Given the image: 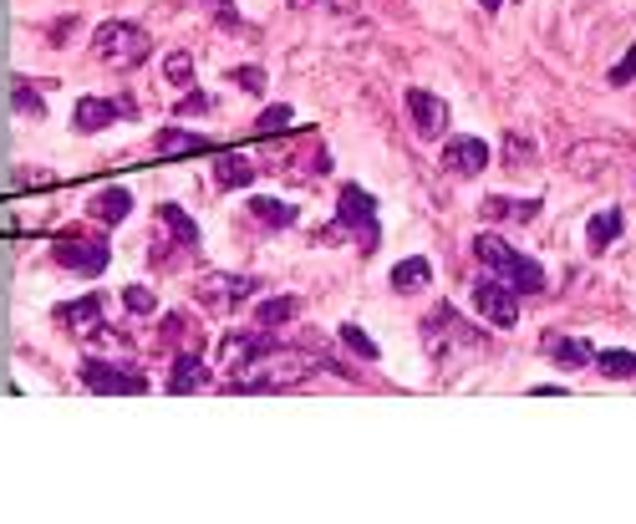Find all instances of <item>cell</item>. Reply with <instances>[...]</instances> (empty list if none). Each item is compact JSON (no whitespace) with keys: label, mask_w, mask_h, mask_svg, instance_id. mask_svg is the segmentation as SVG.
<instances>
[{"label":"cell","mask_w":636,"mask_h":524,"mask_svg":"<svg viewBox=\"0 0 636 524\" xmlns=\"http://www.w3.org/2000/svg\"><path fill=\"white\" fill-rule=\"evenodd\" d=\"M540 204L535 199H489L484 204V219H535Z\"/></svg>","instance_id":"25"},{"label":"cell","mask_w":636,"mask_h":524,"mask_svg":"<svg viewBox=\"0 0 636 524\" xmlns=\"http://www.w3.org/2000/svg\"><path fill=\"white\" fill-rule=\"evenodd\" d=\"M611 158H616V153H611L606 143H575L565 163H570L575 179H601V173L611 168Z\"/></svg>","instance_id":"14"},{"label":"cell","mask_w":636,"mask_h":524,"mask_svg":"<svg viewBox=\"0 0 636 524\" xmlns=\"http://www.w3.org/2000/svg\"><path fill=\"white\" fill-rule=\"evenodd\" d=\"M102 321H107V301L102 296H82V301L56 306V326H67L72 336H92V331H102Z\"/></svg>","instance_id":"11"},{"label":"cell","mask_w":636,"mask_h":524,"mask_svg":"<svg viewBox=\"0 0 636 524\" xmlns=\"http://www.w3.org/2000/svg\"><path fill=\"white\" fill-rule=\"evenodd\" d=\"M260 133H275V128H291V107H265L260 118H255Z\"/></svg>","instance_id":"32"},{"label":"cell","mask_w":636,"mask_h":524,"mask_svg":"<svg viewBox=\"0 0 636 524\" xmlns=\"http://www.w3.org/2000/svg\"><path fill=\"white\" fill-rule=\"evenodd\" d=\"M341 346H346V352H357L362 362H377L382 352H377V341L362 331V326H341Z\"/></svg>","instance_id":"28"},{"label":"cell","mask_w":636,"mask_h":524,"mask_svg":"<svg viewBox=\"0 0 636 524\" xmlns=\"http://www.w3.org/2000/svg\"><path fill=\"white\" fill-rule=\"evenodd\" d=\"M148 31L138 26V21H107V26H97V36H92V56L97 62H107L112 72H133L138 62H148Z\"/></svg>","instance_id":"3"},{"label":"cell","mask_w":636,"mask_h":524,"mask_svg":"<svg viewBox=\"0 0 636 524\" xmlns=\"http://www.w3.org/2000/svg\"><path fill=\"white\" fill-rule=\"evenodd\" d=\"M260 290V280L255 275H229V270H209V275H199L194 280V301L204 306V311H235L240 301H250Z\"/></svg>","instance_id":"4"},{"label":"cell","mask_w":636,"mask_h":524,"mask_svg":"<svg viewBox=\"0 0 636 524\" xmlns=\"http://www.w3.org/2000/svg\"><path fill=\"white\" fill-rule=\"evenodd\" d=\"M72 31H77V16H67V21H51L46 41H51V46H62V41H72Z\"/></svg>","instance_id":"36"},{"label":"cell","mask_w":636,"mask_h":524,"mask_svg":"<svg viewBox=\"0 0 636 524\" xmlns=\"http://www.w3.org/2000/svg\"><path fill=\"white\" fill-rule=\"evenodd\" d=\"M204 382H209V372H204L199 352H179V362L168 372V392H199Z\"/></svg>","instance_id":"17"},{"label":"cell","mask_w":636,"mask_h":524,"mask_svg":"<svg viewBox=\"0 0 636 524\" xmlns=\"http://www.w3.org/2000/svg\"><path fill=\"white\" fill-rule=\"evenodd\" d=\"M77 377L92 387V392H118V397H133V392H148V377L133 372V367H118V362H102V357H87L77 367Z\"/></svg>","instance_id":"7"},{"label":"cell","mask_w":636,"mask_h":524,"mask_svg":"<svg viewBox=\"0 0 636 524\" xmlns=\"http://www.w3.org/2000/svg\"><path fill=\"white\" fill-rule=\"evenodd\" d=\"M479 6H484V11H499V6H504V0H479Z\"/></svg>","instance_id":"40"},{"label":"cell","mask_w":636,"mask_h":524,"mask_svg":"<svg viewBox=\"0 0 636 524\" xmlns=\"http://www.w3.org/2000/svg\"><path fill=\"white\" fill-rule=\"evenodd\" d=\"M316 377V362L296 346H260V352L229 372V387L235 392H285V387H301Z\"/></svg>","instance_id":"1"},{"label":"cell","mask_w":636,"mask_h":524,"mask_svg":"<svg viewBox=\"0 0 636 524\" xmlns=\"http://www.w3.org/2000/svg\"><path fill=\"white\" fill-rule=\"evenodd\" d=\"M11 102H16V112H21V118H46L41 92H36V87H26V82H16V87H11Z\"/></svg>","instance_id":"29"},{"label":"cell","mask_w":636,"mask_h":524,"mask_svg":"<svg viewBox=\"0 0 636 524\" xmlns=\"http://www.w3.org/2000/svg\"><path fill=\"white\" fill-rule=\"evenodd\" d=\"M291 6H331L341 16H357V0H291Z\"/></svg>","instance_id":"38"},{"label":"cell","mask_w":636,"mask_h":524,"mask_svg":"<svg viewBox=\"0 0 636 524\" xmlns=\"http://www.w3.org/2000/svg\"><path fill=\"white\" fill-rule=\"evenodd\" d=\"M341 219L362 229V245H377V219H372V199L362 189H341Z\"/></svg>","instance_id":"15"},{"label":"cell","mask_w":636,"mask_h":524,"mask_svg":"<svg viewBox=\"0 0 636 524\" xmlns=\"http://www.w3.org/2000/svg\"><path fill=\"white\" fill-rule=\"evenodd\" d=\"M214 179H219L224 189H250L255 163H250V158H240V153H224V158H214Z\"/></svg>","instance_id":"19"},{"label":"cell","mask_w":636,"mask_h":524,"mask_svg":"<svg viewBox=\"0 0 636 524\" xmlns=\"http://www.w3.org/2000/svg\"><path fill=\"white\" fill-rule=\"evenodd\" d=\"M26 184H51V168H16V189Z\"/></svg>","instance_id":"37"},{"label":"cell","mask_w":636,"mask_h":524,"mask_svg":"<svg viewBox=\"0 0 636 524\" xmlns=\"http://www.w3.org/2000/svg\"><path fill=\"white\" fill-rule=\"evenodd\" d=\"M474 260L494 270V280H504L514 296H540L545 290V270L530 260V255H519L514 245H504L499 235H479L474 240Z\"/></svg>","instance_id":"2"},{"label":"cell","mask_w":636,"mask_h":524,"mask_svg":"<svg viewBox=\"0 0 636 524\" xmlns=\"http://www.w3.org/2000/svg\"><path fill=\"white\" fill-rule=\"evenodd\" d=\"M51 260L62 270H72V275H102L107 260H112V245L102 235H62L51 245Z\"/></svg>","instance_id":"5"},{"label":"cell","mask_w":636,"mask_h":524,"mask_svg":"<svg viewBox=\"0 0 636 524\" xmlns=\"http://www.w3.org/2000/svg\"><path fill=\"white\" fill-rule=\"evenodd\" d=\"M229 77H235V82H240L245 92H260V87H265V72H255V67H235Z\"/></svg>","instance_id":"35"},{"label":"cell","mask_w":636,"mask_h":524,"mask_svg":"<svg viewBox=\"0 0 636 524\" xmlns=\"http://www.w3.org/2000/svg\"><path fill=\"white\" fill-rule=\"evenodd\" d=\"M616 235H621V209H601V214L591 219V229H586V245L601 255V250H606Z\"/></svg>","instance_id":"21"},{"label":"cell","mask_w":636,"mask_h":524,"mask_svg":"<svg viewBox=\"0 0 636 524\" xmlns=\"http://www.w3.org/2000/svg\"><path fill=\"white\" fill-rule=\"evenodd\" d=\"M250 219H260V224H270V229H285V224H296V209L260 194V199H250Z\"/></svg>","instance_id":"23"},{"label":"cell","mask_w":636,"mask_h":524,"mask_svg":"<svg viewBox=\"0 0 636 524\" xmlns=\"http://www.w3.org/2000/svg\"><path fill=\"white\" fill-rule=\"evenodd\" d=\"M260 346H265V341H260V336H245V331L224 336V341H219V367H224V377L235 372V367H245V362L260 352Z\"/></svg>","instance_id":"18"},{"label":"cell","mask_w":636,"mask_h":524,"mask_svg":"<svg viewBox=\"0 0 636 524\" xmlns=\"http://www.w3.org/2000/svg\"><path fill=\"white\" fill-rule=\"evenodd\" d=\"M540 352H545L550 362H560V367H591V362H596V346H591V341L560 336V331H550V336L540 341Z\"/></svg>","instance_id":"12"},{"label":"cell","mask_w":636,"mask_h":524,"mask_svg":"<svg viewBox=\"0 0 636 524\" xmlns=\"http://www.w3.org/2000/svg\"><path fill=\"white\" fill-rule=\"evenodd\" d=\"M596 372L611 377V382H626V377H636V352H621V346H611V352H596Z\"/></svg>","instance_id":"22"},{"label":"cell","mask_w":636,"mask_h":524,"mask_svg":"<svg viewBox=\"0 0 636 524\" xmlns=\"http://www.w3.org/2000/svg\"><path fill=\"white\" fill-rule=\"evenodd\" d=\"M173 112H179V118H204V112H209V97L189 87V97H184L179 107H173Z\"/></svg>","instance_id":"33"},{"label":"cell","mask_w":636,"mask_h":524,"mask_svg":"<svg viewBox=\"0 0 636 524\" xmlns=\"http://www.w3.org/2000/svg\"><path fill=\"white\" fill-rule=\"evenodd\" d=\"M631 77H636V46H631V51H626V56H621V62H616V67H611V82H616V87H626V82H631Z\"/></svg>","instance_id":"34"},{"label":"cell","mask_w":636,"mask_h":524,"mask_svg":"<svg viewBox=\"0 0 636 524\" xmlns=\"http://www.w3.org/2000/svg\"><path fill=\"white\" fill-rule=\"evenodd\" d=\"M133 102L123 97V102H112V97H82L77 102V112H72V123H77V133H102L107 123H118V118H133Z\"/></svg>","instance_id":"10"},{"label":"cell","mask_w":636,"mask_h":524,"mask_svg":"<svg viewBox=\"0 0 636 524\" xmlns=\"http://www.w3.org/2000/svg\"><path fill=\"white\" fill-rule=\"evenodd\" d=\"M438 158H443V168L453 179H474V173L489 168V143L484 138H448Z\"/></svg>","instance_id":"9"},{"label":"cell","mask_w":636,"mask_h":524,"mask_svg":"<svg viewBox=\"0 0 636 524\" xmlns=\"http://www.w3.org/2000/svg\"><path fill=\"white\" fill-rule=\"evenodd\" d=\"M163 77H168L173 87H194V56H189V51H168Z\"/></svg>","instance_id":"27"},{"label":"cell","mask_w":636,"mask_h":524,"mask_svg":"<svg viewBox=\"0 0 636 524\" xmlns=\"http://www.w3.org/2000/svg\"><path fill=\"white\" fill-rule=\"evenodd\" d=\"M158 219L168 224V235L179 240L184 250H194V245H199V224H194V219H189L179 204H163V209H158Z\"/></svg>","instance_id":"20"},{"label":"cell","mask_w":636,"mask_h":524,"mask_svg":"<svg viewBox=\"0 0 636 524\" xmlns=\"http://www.w3.org/2000/svg\"><path fill=\"white\" fill-rule=\"evenodd\" d=\"M296 311H301L296 296H270V301H260L255 321H260V326H285V321H296Z\"/></svg>","instance_id":"24"},{"label":"cell","mask_w":636,"mask_h":524,"mask_svg":"<svg viewBox=\"0 0 636 524\" xmlns=\"http://www.w3.org/2000/svg\"><path fill=\"white\" fill-rule=\"evenodd\" d=\"M402 102H408V118H413V128H418V138H443L448 133V102L438 97V92H423V87H413L408 97H402Z\"/></svg>","instance_id":"8"},{"label":"cell","mask_w":636,"mask_h":524,"mask_svg":"<svg viewBox=\"0 0 636 524\" xmlns=\"http://www.w3.org/2000/svg\"><path fill=\"white\" fill-rule=\"evenodd\" d=\"M87 214L92 219H107V224H123L133 214V194L128 189H102V194L87 199Z\"/></svg>","instance_id":"16"},{"label":"cell","mask_w":636,"mask_h":524,"mask_svg":"<svg viewBox=\"0 0 636 524\" xmlns=\"http://www.w3.org/2000/svg\"><path fill=\"white\" fill-rule=\"evenodd\" d=\"M148 260H153V265H173V260H179V250H173L168 240H153V250H148Z\"/></svg>","instance_id":"39"},{"label":"cell","mask_w":636,"mask_h":524,"mask_svg":"<svg viewBox=\"0 0 636 524\" xmlns=\"http://www.w3.org/2000/svg\"><path fill=\"white\" fill-rule=\"evenodd\" d=\"M194 148H209V143H204V138H194V133H184V128H163V133H158V153H168V158L194 153Z\"/></svg>","instance_id":"26"},{"label":"cell","mask_w":636,"mask_h":524,"mask_svg":"<svg viewBox=\"0 0 636 524\" xmlns=\"http://www.w3.org/2000/svg\"><path fill=\"white\" fill-rule=\"evenodd\" d=\"M123 306H128L133 316H148V311H158L153 290H143V285H128V290H123Z\"/></svg>","instance_id":"31"},{"label":"cell","mask_w":636,"mask_h":524,"mask_svg":"<svg viewBox=\"0 0 636 524\" xmlns=\"http://www.w3.org/2000/svg\"><path fill=\"white\" fill-rule=\"evenodd\" d=\"M504 163H509V168H525V163H535V153H530V138L509 133V138H504Z\"/></svg>","instance_id":"30"},{"label":"cell","mask_w":636,"mask_h":524,"mask_svg":"<svg viewBox=\"0 0 636 524\" xmlns=\"http://www.w3.org/2000/svg\"><path fill=\"white\" fill-rule=\"evenodd\" d=\"M428 285H433V265H428L423 255L392 265V296H423Z\"/></svg>","instance_id":"13"},{"label":"cell","mask_w":636,"mask_h":524,"mask_svg":"<svg viewBox=\"0 0 636 524\" xmlns=\"http://www.w3.org/2000/svg\"><path fill=\"white\" fill-rule=\"evenodd\" d=\"M474 311H479L489 326H499V331L519 326V296H514L504 280H494V275L474 280Z\"/></svg>","instance_id":"6"}]
</instances>
